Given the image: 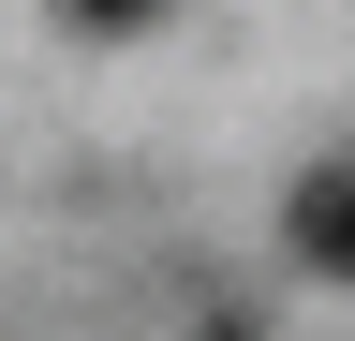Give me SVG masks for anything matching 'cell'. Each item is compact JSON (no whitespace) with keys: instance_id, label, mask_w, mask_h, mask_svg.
Wrapping results in <instances>:
<instances>
[{"instance_id":"obj_1","label":"cell","mask_w":355,"mask_h":341,"mask_svg":"<svg viewBox=\"0 0 355 341\" xmlns=\"http://www.w3.org/2000/svg\"><path fill=\"white\" fill-rule=\"evenodd\" d=\"M282 238H296V267H311V282H355V163H311L296 208H282Z\"/></svg>"},{"instance_id":"obj_2","label":"cell","mask_w":355,"mask_h":341,"mask_svg":"<svg viewBox=\"0 0 355 341\" xmlns=\"http://www.w3.org/2000/svg\"><path fill=\"white\" fill-rule=\"evenodd\" d=\"M163 0H60V30H148Z\"/></svg>"}]
</instances>
